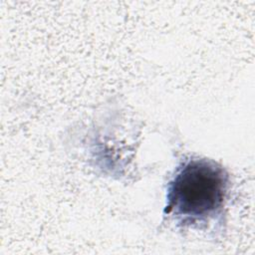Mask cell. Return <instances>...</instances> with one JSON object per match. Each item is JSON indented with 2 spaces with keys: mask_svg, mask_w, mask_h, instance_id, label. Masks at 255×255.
Listing matches in <instances>:
<instances>
[{
  "mask_svg": "<svg viewBox=\"0 0 255 255\" xmlns=\"http://www.w3.org/2000/svg\"><path fill=\"white\" fill-rule=\"evenodd\" d=\"M225 170L207 159H190L179 167L168 184L164 212L195 221L214 215L227 191Z\"/></svg>",
  "mask_w": 255,
  "mask_h": 255,
  "instance_id": "6da1fadb",
  "label": "cell"
}]
</instances>
